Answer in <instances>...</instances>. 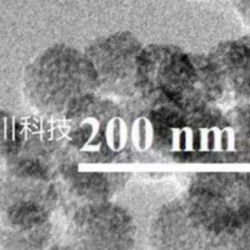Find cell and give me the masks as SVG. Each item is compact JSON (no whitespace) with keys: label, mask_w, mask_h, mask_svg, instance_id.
Masks as SVG:
<instances>
[{"label":"cell","mask_w":250,"mask_h":250,"mask_svg":"<svg viewBox=\"0 0 250 250\" xmlns=\"http://www.w3.org/2000/svg\"><path fill=\"white\" fill-rule=\"evenodd\" d=\"M124 107L133 161L229 163V121L216 105L167 106L136 95Z\"/></svg>","instance_id":"1"},{"label":"cell","mask_w":250,"mask_h":250,"mask_svg":"<svg viewBox=\"0 0 250 250\" xmlns=\"http://www.w3.org/2000/svg\"><path fill=\"white\" fill-rule=\"evenodd\" d=\"M137 95L153 104L197 107L216 105L225 90L209 55L150 44L139 59Z\"/></svg>","instance_id":"2"},{"label":"cell","mask_w":250,"mask_h":250,"mask_svg":"<svg viewBox=\"0 0 250 250\" xmlns=\"http://www.w3.org/2000/svg\"><path fill=\"white\" fill-rule=\"evenodd\" d=\"M22 92L34 112L51 121H62L77 103L99 93V84L84 51L54 44L24 68Z\"/></svg>","instance_id":"3"},{"label":"cell","mask_w":250,"mask_h":250,"mask_svg":"<svg viewBox=\"0 0 250 250\" xmlns=\"http://www.w3.org/2000/svg\"><path fill=\"white\" fill-rule=\"evenodd\" d=\"M75 161L90 165L132 163L128 122L124 106L107 95H89L62 120Z\"/></svg>","instance_id":"4"},{"label":"cell","mask_w":250,"mask_h":250,"mask_svg":"<svg viewBox=\"0 0 250 250\" xmlns=\"http://www.w3.org/2000/svg\"><path fill=\"white\" fill-rule=\"evenodd\" d=\"M143 49V44L131 32H116L94 39L84 53L97 73L99 93L117 98L136 97Z\"/></svg>","instance_id":"5"},{"label":"cell","mask_w":250,"mask_h":250,"mask_svg":"<svg viewBox=\"0 0 250 250\" xmlns=\"http://www.w3.org/2000/svg\"><path fill=\"white\" fill-rule=\"evenodd\" d=\"M131 215L110 202L78 208L68 226L73 248L129 249L136 239Z\"/></svg>","instance_id":"6"},{"label":"cell","mask_w":250,"mask_h":250,"mask_svg":"<svg viewBox=\"0 0 250 250\" xmlns=\"http://www.w3.org/2000/svg\"><path fill=\"white\" fill-rule=\"evenodd\" d=\"M150 242L159 249L211 248L209 238L190 215L182 198L160 210L151 225Z\"/></svg>","instance_id":"7"},{"label":"cell","mask_w":250,"mask_h":250,"mask_svg":"<svg viewBox=\"0 0 250 250\" xmlns=\"http://www.w3.org/2000/svg\"><path fill=\"white\" fill-rule=\"evenodd\" d=\"M56 175L63 190L78 208L110 202L128 181V175L125 172L80 170L75 160L61 164Z\"/></svg>","instance_id":"8"},{"label":"cell","mask_w":250,"mask_h":250,"mask_svg":"<svg viewBox=\"0 0 250 250\" xmlns=\"http://www.w3.org/2000/svg\"><path fill=\"white\" fill-rule=\"evenodd\" d=\"M209 58L225 90L236 104H250V33L217 44Z\"/></svg>","instance_id":"9"},{"label":"cell","mask_w":250,"mask_h":250,"mask_svg":"<svg viewBox=\"0 0 250 250\" xmlns=\"http://www.w3.org/2000/svg\"><path fill=\"white\" fill-rule=\"evenodd\" d=\"M226 115L229 163L250 164V104H236Z\"/></svg>","instance_id":"10"},{"label":"cell","mask_w":250,"mask_h":250,"mask_svg":"<svg viewBox=\"0 0 250 250\" xmlns=\"http://www.w3.org/2000/svg\"><path fill=\"white\" fill-rule=\"evenodd\" d=\"M231 1L242 21L250 28V0H231Z\"/></svg>","instance_id":"11"}]
</instances>
